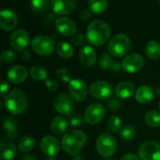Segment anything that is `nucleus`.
<instances>
[{
  "instance_id": "nucleus-1",
  "label": "nucleus",
  "mask_w": 160,
  "mask_h": 160,
  "mask_svg": "<svg viewBox=\"0 0 160 160\" xmlns=\"http://www.w3.org/2000/svg\"><path fill=\"white\" fill-rule=\"evenodd\" d=\"M111 29L108 23L100 19L94 20L88 24L86 30V39L94 46H103L110 39Z\"/></svg>"
},
{
  "instance_id": "nucleus-2",
  "label": "nucleus",
  "mask_w": 160,
  "mask_h": 160,
  "mask_svg": "<svg viewBox=\"0 0 160 160\" xmlns=\"http://www.w3.org/2000/svg\"><path fill=\"white\" fill-rule=\"evenodd\" d=\"M87 142L86 134L79 129L68 131L62 138L61 145L66 154L71 157L77 156L83 149Z\"/></svg>"
},
{
  "instance_id": "nucleus-3",
  "label": "nucleus",
  "mask_w": 160,
  "mask_h": 160,
  "mask_svg": "<svg viewBox=\"0 0 160 160\" xmlns=\"http://www.w3.org/2000/svg\"><path fill=\"white\" fill-rule=\"evenodd\" d=\"M4 104L6 110L13 114L18 115L22 113L28 106V98L26 94L20 90L15 89L9 92L4 99Z\"/></svg>"
},
{
  "instance_id": "nucleus-4",
  "label": "nucleus",
  "mask_w": 160,
  "mask_h": 160,
  "mask_svg": "<svg viewBox=\"0 0 160 160\" xmlns=\"http://www.w3.org/2000/svg\"><path fill=\"white\" fill-rule=\"evenodd\" d=\"M130 49V38L125 34H117L113 36L108 45L109 52L114 57H123L125 55H128Z\"/></svg>"
},
{
  "instance_id": "nucleus-5",
  "label": "nucleus",
  "mask_w": 160,
  "mask_h": 160,
  "mask_svg": "<svg viewBox=\"0 0 160 160\" xmlns=\"http://www.w3.org/2000/svg\"><path fill=\"white\" fill-rule=\"evenodd\" d=\"M32 50L40 56H48L56 48L54 40L49 36H37L31 40Z\"/></svg>"
},
{
  "instance_id": "nucleus-6",
  "label": "nucleus",
  "mask_w": 160,
  "mask_h": 160,
  "mask_svg": "<svg viewBox=\"0 0 160 160\" xmlns=\"http://www.w3.org/2000/svg\"><path fill=\"white\" fill-rule=\"evenodd\" d=\"M96 148L98 153L101 157L111 158L115 154L116 142L112 135L108 133H103L98 137L96 141Z\"/></svg>"
},
{
  "instance_id": "nucleus-7",
  "label": "nucleus",
  "mask_w": 160,
  "mask_h": 160,
  "mask_svg": "<svg viewBox=\"0 0 160 160\" xmlns=\"http://www.w3.org/2000/svg\"><path fill=\"white\" fill-rule=\"evenodd\" d=\"M144 66V59L139 53H130L128 54L121 63L122 69L130 74L140 72Z\"/></svg>"
},
{
  "instance_id": "nucleus-8",
  "label": "nucleus",
  "mask_w": 160,
  "mask_h": 160,
  "mask_svg": "<svg viewBox=\"0 0 160 160\" xmlns=\"http://www.w3.org/2000/svg\"><path fill=\"white\" fill-rule=\"evenodd\" d=\"M89 93L94 98L103 100L112 97V85L105 81H96L90 85Z\"/></svg>"
},
{
  "instance_id": "nucleus-9",
  "label": "nucleus",
  "mask_w": 160,
  "mask_h": 160,
  "mask_svg": "<svg viewBox=\"0 0 160 160\" xmlns=\"http://www.w3.org/2000/svg\"><path fill=\"white\" fill-rule=\"evenodd\" d=\"M141 160H160V144L154 141H147L139 148Z\"/></svg>"
},
{
  "instance_id": "nucleus-10",
  "label": "nucleus",
  "mask_w": 160,
  "mask_h": 160,
  "mask_svg": "<svg viewBox=\"0 0 160 160\" xmlns=\"http://www.w3.org/2000/svg\"><path fill=\"white\" fill-rule=\"evenodd\" d=\"M68 92L73 100L77 102L84 101L88 95L87 86L85 82L81 79H73L69 82Z\"/></svg>"
},
{
  "instance_id": "nucleus-11",
  "label": "nucleus",
  "mask_w": 160,
  "mask_h": 160,
  "mask_svg": "<svg viewBox=\"0 0 160 160\" xmlns=\"http://www.w3.org/2000/svg\"><path fill=\"white\" fill-rule=\"evenodd\" d=\"M105 115V108L100 103L90 104L84 112L85 122L89 125H98L99 124Z\"/></svg>"
},
{
  "instance_id": "nucleus-12",
  "label": "nucleus",
  "mask_w": 160,
  "mask_h": 160,
  "mask_svg": "<svg viewBox=\"0 0 160 160\" xmlns=\"http://www.w3.org/2000/svg\"><path fill=\"white\" fill-rule=\"evenodd\" d=\"M53 108L60 114L70 115L73 109V98L67 93L60 94L53 101Z\"/></svg>"
},
{
  "instance_id": "nucleus-13",
  "label": "nucleus",
  "mask_w": 160,
  "mask_h": 160,
  "mask_svg": "<svg viewBox=\"0 0 160 160\" xmlns=\"http://www.w3.org/2000/svg\"><path fill=\"white\" fill-rule=\"evenodd\" d=\"M28 43L29 34L24 29H17L9 37V44L16 51H24Z\"/></svg>"
},
{
  "instance_id": "nucleus-14",
  "label": "nucleus",
  "mask_w": 160,
  "mask_h": 160,
  "mask_svg": "<svg viewBox=\"0 0 160 160\" xmlns=\"http://www.w3.org/2000/svg\"><path fill=\"white\" fill-rule=\"evenodd\" d=\"M77 7V0H51V8L56 15L72 13Z\"/></svg>"
},
{
  "instance_id": "nucleus-15",
  "label": "nucleus",
  "mask_w": 160,
  "mask_h": 160,
  "mask_svg": "<svg viewBox=\"0 0 160 160\" xmlns=\"http://www.w3.org/2000/svg\"><path fill=\"white\" fill-rule=\"evenodd\" d=\"M40 149L46 156L52 158L60 151V142L55 137L47 135L40 141Z\"/></svg>"
},
{
  "instance_id": "nucleus-16",
  "label": "nucleus",
  "mask_w": 160,
  "mask_h": 160,
  "mask_svg": "<svg viewBox=\"0 0 160 160\" xmlns=\"http://www.w3.org/2000/svg\"><path fill=\"white\" fill-rule=\"evenodd\" d=\"M18 24V17L12 9L6 8L0 12V26L4 31H11Z\"/></svg>"
},
{
  "instance_id": "nucleus-17",
  "label": "nucleus",
  "mask_w": 160,
  "mask_h": 160,
  "mask_svg": "<svg viewBox=\"0 0 160 160\" xmlns=\"http://www.w3.org/2000/svg\"><path fill=\"white\" fill-rule=\"evenodd\" d=\"M55 28L63 37H72L76 32L75 22L68 17H60L55 21Z\"/></svg>"
},
{
  "instance_id": "nucleus-18",
  "label": "nucleus",
  "mask_w": 160,
  "mask_h": 160,
  "mask_svg": "<svg viewBox=\"0 0 160 160\" xmlns=\"http://www.w3.org/2000/svg\"><path fill=\"white\" fill-rule=\"evenodd\" d=\"M27 77H28V70L21 65H17L9 68L7 72L8 80L11 83H15V84L23 82L27 79Z\"/></svg>"
},
{
  "instance_id": "nucleus-19",
  "label": "nucleus",
  "mask_w": 160,
  "mask_h": 160,
  "mask_svg": "<svg viewBox=\"0 0 160 160\" xmlns=\"http://www.w3.org/2000/svg\"><path fill=\"white\" fill-rule=\"evenodd\" d=\"M16 155V146L8 138H2L0 142L1 160H11Z\"/></svg>"
},
{
  "instance_id": "nucleus-20",
  "label": "nucleus",
  "mask_w": 160,
  "mask_h": 160,
  "mask_svg": "<svg viewBox=\"0 0 160 160\" xmlns=\"http://www.w3.org/2000/svg\"><path fill=\"white\" fill-rule=\"evenodd\" d=\"M81 63L85 67H93L97 62V53L95 50L90 46H83L80 50L79 53Z\"/></svg>"
},
{
  "instance_id": "nucleus-21",
  "label": "nucleus",
  "mask_w": 160,
  "mask_h": 160,
  "mask_svg": "<svg viewBox=\"0 0 160 160\" xmlns=\"http://www.w3.org/2000/svg\"><path fill=\"white\" fill-rule=\"evenodd\" d=\"M114 93L118 98L121 99L129 98L135 93V86L133 85V83L129 82H122L115 86Z\"/></svg>"
},
{
  "instance_id": "nucleus-22",
  "label": "nucleus",
  "mask_w": 160,
  "mask_h": 160,
  "mask_svg": "<svg viewBox=\"0 0 160 160\" xmlns=\"http://www.w3.org/2000/svg\"><path fill=\"white\" fill-rule=\"evenodd\" d=\"M155 92L153 88L149 85H142L137 89L135 92V98L140 104H147L154 98Z\"/></svg>"
},
{
  "instance_id": "nucleus-23",
  "label": "nucleus",
  "mask_w": 160,
  "mask_h": 160,
  "mask_svg": "<svg viewBox=\"0 0 160 160\" xmlns=\"http://www.w3.org/2000/svg\"><path fill=\"white\" fill-rule=\"evenodd\" d=\"M68 124L66 118H64L63 116H56L52 120L51 123V131L52 132V134L59 136L64 134L67 129H68Z\"/></svg>"
},
{
  "instance_id": "nucleus-24",
  "label": "nucleus",
  "mask_w": 160,
  "mask_h": 160,
  "mask_svg": "<svg viewBox=\"0 0 160 160\" xmlns=\"http://www.w3.org/2000/svg\"><path fill=\"white\" fill-rule=\"evenodd\" d=\"M3 128L7 137L14 140L18 136V123L12 118H7L3 121Z\"/></svg>"
},
{
  "instance_id": "nucleus-25",
  "label": "nucleus",
  "mask_w": 160,
  "mask_h": 160,
  "mask_svg": "<svg viewBox=\"0 0 160 160\" xmlns=\"http://www.w3.org/2000/svg\"><path fill=\"white\" fill-rule=\"evenodd\" d=\"M56 52L63 59H69L74 53L73 47L67 41H59L56 44Z\"/></svg>"
},
{
  "instance_id": "nucleus-26",
  "label": "nucleus",
  "mask_w": 160,
  "mask_h": 160,
  "mask_svg": "<svg viewBox=\"0 0 160 160\" xmlns=\"http://www.w3.org/2000/svg\"><path fill=\"white\" fill-rule=\"evenodd\" d=\"M145 52L146 55L152 59V60H157L160 57V44L159 42L152 40L147 42L145 46Z\"/></svg>"
},
{
  "instance_id": "nucleus-27",
  "label": "nucleus",
  "mask_w": 160,
  "mask_h": 160,
  "mask_svg": "<svg viewBox=\"0 0 160 160\" xmlns=\"http://www.w3.org/2000/svg\"><path fill=\"white\" fill-rule=\"evenodd\" d=\"M36 145V142L31 136H23L18 142L19 150L22 153H29L31 152Z\"/></svg>"
},
{
  "instance_id": "nucleus-28",
  "label": "nucleus",
  "mask_w": 160,
  "mask_h": 160,
  "mask_svg": "<svg viewBox=\"0 0 160 160\" xmlns=\"http://www.w3.org/2000/svg\"><path fill=\"white\" fill-rule=\"evenodd\" d=\"M88 7L91 12L95 14H101L107 9L108 0H89Z\"/></svg>"
},
{
  "instance_id": "nucleus-29",
  "label": "nucleus",
  "mask_w": 160,
  "mask_h": 160,
  "mask_svg": "<svg viewBox=\"0 0 160 160\" xmlns=\"http://www.w3.org/2000/svg\"><path fill=\"white\" fill-rule=\"evenodd\" d=\"M144 121L147 126L151 128H158L160 126V113L158 111L151 110L145 113Z\"/></svg>"
},
{
  "instance_id": "nucleus-30",
  "label": "nucleus",
  "mask_w": 160,
  "mask_h": 160,
  "mask_svg": "<svg viewBox=\"0 0 160 160\" xmlns=\"http://www.w3.org/2000/svg\"><path fill=\"white\" fill-rule=\"evenodd\" d=\"M30 76L33 80L41 82L47 80V71L41 66H34L30 69Z\"/></svg>"
},
{
  "instance_id": "nucleus-31",
  "label": "nucleus",
  "mask_w": 160,
  "mask_h": 160,
  "mask_svg": "<svg viewBox=\"0 0 160 160\" xmlns=\"http://www.w3.org/2000/svg\"><path fill=\"white\" fill-rule=\"evenodd\" d=\"M107 125H108V128L114 133H118L122 129V121L116 115H112L108 119Z\"/></svg>"
},
{
  "instance_id": "nucleus-32",
  "label": "nucleus",
  "mask_w": 160,
  "mask_h": 160,
  "mask_svg": "<svg viewBox=\"0 0 160 160\" xmlns=\"http://www.w3.org/2000/svg\"><path fill=\"white\" fill-rule=\"evenodd\" d=\"M120 136L125 141H131L136 136V128L131 125H126L122 128Z\"/></svg>"
},
{
  "instance_id": "nucleus-33",
  "label": "nucleus",
  "mask_w": 160,
  "mask_h": 160,
  "mask_svg": "<svg viewBox=\"0 0 160 160\" xmlns=\"http://www.w3.org/2000/svg\"><path fill=\"white\" fill-rule=\"evenodd\" d=\"M30 7L35 12H44L49 7V0H30Z\"/></svg>"
},
{
  "instance_id": "nucleus-34",
  "label": "nucleus",
  "mask_w": 160,
  "mask_h": 160,
  "mask_svg": "<svg viewBox=\"0 0 160 160\" xmlns=\"http://www.w3.org/2000/svg\"><path fill=\"white\" fill-rule=\"evenodd\" d=\"M113 62L111 58V56L107 53H103L100 55V57L98 58V66L100 67L101 69L103 70H108V69H112V66H113Z\"/></svg>"
},
{
  "instance_id": "nucleus-35",
  "label": "nucleus",
  "mask_w": 160,
  "mask_h": 160,
  "mask_svg": "<svg viewBox=\"0 0 160 160\" xmlns=\"http://www.w3.org/2000/svg\"><path fill=\"white\" fill-rule=\"evenodd\" d=\"M17 59V54L14 51L6 49L1 52L0 60L3 64H10Z\"/></svg>"
},
{
  "instance_id": "nucleus-36",
  "label": "nucleus",
  "mask_w": 160,
  "mask_h": 160,
  "mask_svg": "<svg viewBox=\"0 0 160 160\" xmlns=\"http://www.w3.org/2000/svg\"><path fill=\"white\" fill-rule=\"evenodd\" d=\"M56 77L63 82H69L71 81V73L65 68H60L56 70Z\"/></svg>"
},
{
  "instance_id": "nucleus-37",
  "label": "nucleus",
  "mask_w": 160,
  "mask_h": 160,
  "mask_svg": "<svg viewBox=\"0 0 160 160\" xmlns=\"http://www.w3.org/2000/svg\"><path fill=\"white\" fill-rule=\"evenodd\" d=\"M85 119L81 114H73L69 118V123L72 127H81L83 125Z\"/></svg>"
},
{
  "instance_id": "nucleus-38",
  "label": "nucleus",
  "mask_w": 160,
  "mask_h": 160,
  "mask_svg": "<svg viewBox=\"0 0 160 160\" xmlns=\"http://www.w3.org/2000/svg\"><path fill=\"white\" fill-rule=\"evenodd\" d=\"M107 107L109 108L110 111L112 112H116L120 109L121 107V103L119 101L118 98H110L109 100L107 101Z\"/></svg>"
},
{
  "instance_id": "nucleus-39",
  "label": "nucleus",
  "mask_w": 160,
  "mask_h": 160,
  "mask_svg": "<svg viewBox=\"0 0 160 160\" xmlns=\"http://www.w3.org/2000/svg\"><path fill=\"white\" fill-rule=\"evenodd\" d=\"M71 41L74 45L76 46H81L84 43V37L81 34H75L74 36L71 37Z\"/></svg>"
},
{
  "instance_id": "nucleus-40",
  "label": "nucleus",
  "mask_w": 160,
  "mask_h": 160,
  "mask_svg": "<svg viewBox=\"0 0 160 160\" xmlns=\"http://www.w3.org/2000/svg\"><path fill=\"white\" fill-rule=\"evenodd\" d=\"M45 86L50 90V91H56L58 89V83L56 81L52 80V79H47L45 81Z\"/></svg>"
},
{
  "instance_id": "nucleus-41",
  "label": "nucleus",
  "mask_w": 160,
  "mask_h": 160,
  "mask_svg": "<svg viewBox=\"0 0 160 160\" xmlns=\"http://www.w3.org/2000/svg\"><path fill=\"white\" fill-rule=\"evenodd\" d=\"M120 160H140V158L135 154H127Z\"/></svg>"
},
{
  "instance_id": "nucleus-42",
  "label": "nucleus",
  "mask_w": 160,
  "mask_h": 160,
  "mask_svg": "<svg viewBox=\"0 0 160 160\" xmlns=\"http://www.w3.org/2000/svg\"><path fill=\"white\" fill-rule=\"evenodd\" d=\"M21 57H22V60L28 61V60L31 58V54H30V52H29L28 51H22V54H21Z\"/></svg>"
},
{
  "instance_id": "nucleus-43",
  "label": "nucleus",
  "mask_w": 160,
  "mask_h": 160,
  "mask_svg": "<svg viewBox=\"0 0 160 160\" xmlns=\"http://www.w3.org/2000/svg\"><path fill=\"white\" fill-rule=\"evenodd\" d=\"M8 82H6L5 81H3L2 83H1V95H5V93L8 91Z\"/></svg>"
},
{
  "instance_id": "nucleus-44",
  "label": "nucleus",
  "mask_w": 160,
  "mask_h": 160,
  "mask_svg": "<svg viewBox=\"0 0 160 160\" xmlns=\"http://www.w3.org/2000/svg\"><path fill=\"white\" fill-rule=\"evenodd\" d=\"M47 160H56V159H54V158H50L49 159H47Z\"/></svg>"
},
{
  "instance_id": "nucleus-45",
  "label": "nucleus",
  "mask_w": 160,
  "mask_h": 160,
  "mask_svg": "<svg viewBox=\"0 0 160 160\" xmlns=\"http://www.w3.org/2000/svg\"><path fill=\"white\" fill-rule=\"evenodd\" d=\"M158 107H159V110H160V101H159V105H158Z\"/></svg>"
},
{
  "instance_id": "nucleus-46",
  "label": "nucleus",
  "mask_w": 160,
  "mask_h": 160,
  "mask_svg": "<svg viewBox=\"0 0 160 160\" xmlns=\"http://www.w3.org/2000/svg\"><path fill=\"white\" fill-rule=\"evenodd\" d=\"M103 160H112V159H103Z\"/></svg>"
},
{
  "instance_id": "nucleus-47",
  "label": "nucleus",
  "mask_w": 160,
  "mask_h": 160,
  "mask_svg": "<svg viewBox=\"0 0 160 160\" xmlns=\"http://www.w3.org/2000/svg\"><path fill=\"white\" fill-rule=\"evenodd\" d=\"M159 3H160V0H159Z\"/></svg>"
}]
</instances>
